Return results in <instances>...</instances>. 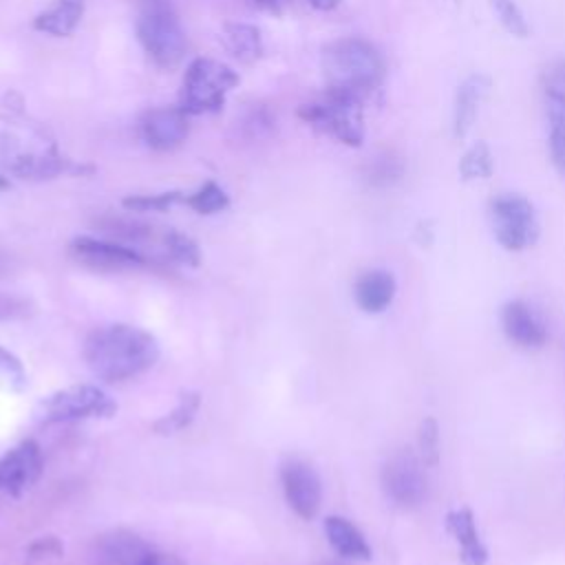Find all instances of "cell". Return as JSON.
Listing matches in <instances>:
<instances>
[{"instance_id":"cell-1","label":"cell","mask_w":565,"mask_h":565,"mask_svg":"<svg viewBox=\"0 0 565 565\" xmlns=\"http://www.w3.org/2000/svg\"><path fill=\"white\" fill-rule=\"evenodd\" d=\"M84 358L93 375L104 382H124L148 371L159 358V342L132 324H106L84 342Z\"/></svg>"},{"instance_id":"cell-2","label":"cell","mask_w":565,"mask_h":565,"mask_svg":"<svg viewBox=\"0 0 565 565\" xmlns=\"http://www.w3.org/2000/svg\"><path fill=\"white\" fill-rule=\"evenodd\" d=\"M329 88L364 97L384 77V57L362 38H340L324 49L322 57Z\"/></svg>"},{"instance_id":"cell-3","label":"cell","mask_w":565,"mask_h":565,"mask_svg":"<svg viewBox=\"0 0 565 565\" xmlns=\"http://www.w3.org/2000/svg\"><path fill=\"white\" fill-rule=\"evenodd\" d=\"M298 115L318 132H324L347 146H360L364 139L362 97L327 88V93L311 104L300 106Z\"/></svg>"},{"instance_id":"cell-4","label":"cell","mask_w":565,"mask_h":565,"mask_svg":"<svg viewBox=\"0 0 565 565\" xmlns=\"http://www.w3.org/2000/svg\"><path fill=\"white\" fill-rule=\"evenodd\" d=\"M238 84V75L214 60L196 57L190 62L183 75L179 108L185 115L216 113L225 104V95Z\"/></svg>"},{"instance_id":"cell-5","label":"cell","mask_w":565,"mask_h":565,"mask_svg":"<svg viewBox=\"0 0 565 565\" xmlns=\"http://www.w3.org/2000/svg\"><path fill=\"white\" fill-rule=\"evenodd\" d=\"M143 11L137 22L139 40L152 62L174 68L185 53V38L168 0H141Z\"/></svg>"},{"instance_id":"cell-6","label":"cell","mask_w":565,"mask_h":565,"mask_svg":"<svg viewBox=\"0 0 565 565\" xmlns=\"http://www.w3.org/2000/svg\"><path fill=\"white\" fill-rule=\"evenodd\" d=\"M494 238L508 252L527 249L539 236V221L532 203L521 194H499L490 201Z\"/></svg>"},{"instance_id":"cell-7","label":"cell","mask_w":565,"mask_h":565,"mask_svg":"<svg viewBox=\"0 0 565 565\" xmlns=\"http://www.w3.org/2000/svg\"><path fill=\"white\" fill-rule=\"evenodd\" d=\"M382 490L399 508H417L428 494L424 461L413 450H397L382 466Z\"/></svg>"},{"instance_id":"cell-8","label":"cell","mask_w":565,"mask_h":565,"mask_svg":"<svg viewBox=\"0 0 565 565\" xmlns=\"http://www.w3.org/2000/svg\"><path fill=\"white\" fill-rule=\"evenodd\" d=\"M117 404L93 384H77L62 388L44 399L42 404V422H68V419H86V417H110L115 415Z\"/></svg>"},{"instance_id":"cell-9","label":"cell","mask_w":565,"mask_h":565,"mask_svg":"<svg viewBox=\"0 0 565 565\" xmlns=\"http://www.w3.org/2000/svg\"><path fill=\"white\" fill-rule=\"evenodd\" d=\"M280 481H282V490L289 508L300 519H307V521L313 519L322 503V483L318 472L309 463L300 459H291L282 466Z\"/></svg>"},{"instance_id":"cell-10","label":"cell","mask_w":565,"mask_h":565,"mask_svg":"<svg viewBox=\"0 0 565 565\" xmlns=\"http://www.w3.org/2000/svg\"><path fill=\"white\" fill-rule=\"evenodd\" d=\"M71 256L82 265L99 271L132 269L146 263V256L132 247H126L115 241L90 238V236H77L71 243Z\"/></svg>"},{"instance_id":"cell-11","label":"cell","mask_w":565,"mask_h":565,"mask_svg":"<svg viewBox=\"0 0 565 565\" xmlns=\"http://www.w3.org/2000/svg\"><path fill=\"white\" fill-rule=\"evenodd\" d=\"M42 475V452L33 439L11 448L0 459V490L11 497H22Z\"/></svg>"},{"instance_id":"cell-12","label":"cell","mask_w":565,"mask_h":565,"mask_svg":"<svg viewBox=\"0 0 565 565\" xmlns=\"http://www.w3.org/2000/svg\"><path fill=\"white\" fill-rule=\"evenodd\" d=\"M501 327L505 338L521 349H541L547 340L545 324L523 300H510L503 305Z\"/></svg>"},{"instance_id":"cell-13","label":"cell","mask_w":565,"mask_h":565,"mask_svg":"<svg viewBox=\"0 0 565 565\" xmlns=\"http://www.w3.org/2000/svg\"><path fill=\"white\" fill-rule=\"evenodd\" d=\"M141 135L154 150H170L188 137L185 113L177 108H154L141 119Z\"/></svg>"},{"instance_id":"cell-14","label":"cell","mask_w":565,"mask_h":565,"mask_svg":"<svg viewBox=\"0 0 565 565\" xmlns=\"http://www.w3.org/2000/svg\"><path fill=\"white\" fill-rule=\"evenodd\" d=\"M446 530L459 547V561L463 565H486L488 550L479 536L475 514L470 508H457L446 514Z\"/></svg>"},{"instance_id":"cell-15","label":"cell","mask_w":565,"mask_h":565,"mask_svg":"<svg viewBox=\"0 0 565 565\" xmlns=\"http://www.w3.org/2000/svg\"><path fill=\"white\" fill-rule=\"evenodd\" d=\"M488 86L490 82L486 75H470L459 84L452 108V135L457 139H463L470 132Z\"/></svg>"},{"instance_id":"cell-16","label":"cell","mask_w":565,"mask_h":565,"mask_svg":"<svg viewBox=\"0 0 565 565\" xmlns=\"http://www.w3.org/2000/svg\"><path fill=\"white\" fill-rule=\"evenodd\" d=\"M353 296L362 311L380 313L395 298V278L386 269H369L355 280Z\"/></svg>"},{"instance_id":"cell-17","label":"cell","mask_w":565,"mask_h":565,"mask_svg":"<svg viewBox=\"0 0 565 565\" xmlns=\"http://www.w3.org/2000/svg\"><path fill=\"white\" fill-rule=\"evenodd\" d=\"M152 550L130 532H113L99 541L102 565H143Z\"/></svg>"},{"instance_id":"cell-18","label":"cell","mask_w":565,"mask_h":565,"mask_svg":"<svg viewBox=\"0 0 565 565\" xmlns=\"http://www.w3.org/2000/svg\"><path fill=\"white\" fill-rule=\"evenodd\" d=\"M324 534L329 539V545L344 558L353 561H369L371 547L364 539V534L344 516H327L324 521Z\"/></svg>"},{"instance_id":"cell-19","label":"cell","mask_w":565,"mask_h":565,"mask_svg":"<svg viewBox=\"0 0 565 565\" xmlns=\"http://www.w3.org/2000/svg\"><path fill=\"white\" fill-rule=\"evenodd\" d=\"M84 13V0H55L46 11L38 13L33 29L55 38L71 35Z\"/></svg>"},{"instance_id":"cell-20","label":"cell","mask_w":565,"mask_h":565,"mask_svg":"<svg viewBox=\"0 0 565 565\" xmlns=\"http://www.w3.org/2000/svg\"><path fill=\"white\" fill-rule=\"evenodd\" d=\"M223 40L232 55H236L241 62H254L263 53L260 31L252 24H227Z\"/></svg>"},{"instance_id":"cell-21","label":"cell","mask_w":565,"mask_h":565,"mask_svg":"<svg viewBox=\"0 0 565 565\" xmlns=\"http://www.w3.org/2000/svg\"><path fill=\"white\" fill-rule=\"evenodd\" d=\"M199 406H201L199 393H183L181 399H179V404H177L166 417L157 419V422L152 424V428H154L159 435H172V433L185 428V426L194 419Z\"/></svg>"},{"instance_id":"cell-22","label":"cell","mask_w":565,"mask_h":565,"mask_svg":"<svg viewBox=\"0 0 565 565\" xmlns=\"http://www.w3.org/2000/svg\"><path fill=\"white\" fill-rule=\"evenodd\" d=\"M494 170L492 152L483 141H477L466 150V154L459 161V174L463 181H477V179H488Z\"/></svg>"},{"instance_id":"cell-23","label":"cell","mask_w":565,"mask_h":565,"mask_svg":"<svg viewBox=\"0 0 565 565\" xmlns=\"http://www.w3.org/2000/svg\"><path fill=\"white\" fill-rule=\"evenodd\" d=\"M417 446H419V459L426 468H435L439 463L441 446H439V424L435 417H424L417 428Z\"/></svg>"},{"instance_id":"cell-24","label":"cell","mask_w":565,"mask_h":565,"mask_svg":"<svg viewBox=\"0 0 565 565\" xmlns=\"http://www.w3.org/2000/svg\"><path fill=\"white\" fill-rule=\"evenodd\" d=\"M185 203L199 212V214H214V212H221L227 207L230 199L227 194L214 183V181H207L203 183L194 194L185 196Z\"/></svg>"},{"instance_id":"cell-25","label":"cell","mask_w":565,"mask_h":565,"mask_svg":"<svg viewBox=\"0 0 565 565\" xmlns=\"http://www.w3.org/2000/svg\"><path fill=\"white\" fill-rule=\"evenodd\" d=\"M163 245H166L168 256L179 260V263H183V265H192L194 267L201 260L199 245L190 236H185V234H181L177 230L163 232Z\"/></svg>"},{"instance_id":"cell-26","label":"cell","mask_w":565,"mask_h":565,"mask_svg":"<svg viewBox=\"0 0 565 565\" xmlns=\"http://www.w3.org/2000/svg\"><path fill=\"white\" fill-rule=\"evenodd\" d=\"M490 7L499 22L505 26V31H510L512 35L525 38L530 33L527 20L514 0H490Z\"/></svg>"},{"instance_id":"cell-27","label":"cell","mask_w":565,"mask_h":565,"mask_svg":"<svg viewBox=\"0 0 565 565\" xmlns=\"http://www.w3.org/2000/svg\"><path fill=\"white\" fill-rule=\"evenodd\" d=\"M185 203V194L181 192H161V194H139L124 199V207L135 212H163L170 210L174 203Z\"/></svg>"},{"instance_id":"cell-28","label":"cell","mask_w":565,"mask_h":565,"mask_svg":"<svg viewBox=\"0 0 565 565\" xmlns=\"http://www.w3.org/2000/svg\"><path fill=\"white\" fill-rule=\"evenodd\" d=\"M24 382H26V373H24L20 360L0 347V386L20 391L24 386Z\"/></svg>"},{"instance_id":"cell-29","label":"cell","mask_w":565,"mask_h":565,"mask_svg":"<svg viewBox=\"0 0 565 565\" xmlns=\"http://www.w3.org/2000/svg\"><path fill=\"white\" fill-rule=\"evenodd\" d=\"M402 177V161L395 157H377L369 168V181L373 185H388Z\"/></svg>"},{"instance_id":"cell-30","label":"cell","mask_w":565,"mask_h":565,"mask_svg":"<svg viewBox=\"0 0 565 565\" xmlns=\"http://www.w3.org/2000/svg\"><path fill=\"white\" fill-rule=\"evenodd\" d=\"M545 110L550 128H565V93L545 88Z\"/></svg>"},{"instance_id":"cell-31","label":"cell","mask_w":565,"mask_h":565,"mask_svg":"<svg viewBox=\"0 0 565 565\" xmlns=\"http://www.w3.org/2000/svg\"><path fill=\"white\" fill-rule=\"evenodd\" d=\"M547 146L554 170L565 179V128H550Z\"/></svg>"},{"instance_id":"cell-32","label":"cell","mask_w":565,"mask_h":565,"mask_svg":"<svg viewBox=\"0 0 565 565\" xmlns=\"http://www.w3.org/2000/svg\"><path fill=\"white\" fill-rule=\"evenodd\" d=\"M545 88L565 93V60H556L545 68Z\"/></svg>"},{"instance_id":"cell-33","label":"cell","mask_w":565,"mask_h":565,"mask_svg":"<svg viewBox=\"0 0 565 565\" xmlns=\"http://www.w3.org/2000/svg\"><path fill=\"white\" fill-rule=\"evenodd\" d=\"M143 565H181V561L172 554H159V552H150L148 558L143 561Z\"/></svg>"},{"instance_id":"cell-34","label":"cell","mask_w":565,"mask_h":565,"mask_svg":"<svg viewBox=\"0 0 565 565\" xmlns=\"http://www.w3.org/2000/svg\"><path fill=\"white\" fill-rule=\"evenodd\" d=\"M256 7L265 9V11H274V13H280L282 7L289 2V0H252Z\"/></svg>"},{"instance_id":"cell-35","label":"cell","mask_w":565,"mask_h":565,"mask_svg":"<svg viewBox=\"0 0 565 565\" xmlns=\"http://www.w3.org/2000/svg\"><path fill=\"white\" fill-rule=\"evenodd\" d=\"M309 2H311V7H316L320 11H331L333 7H338L340 0H309Z\"/></svg>"},{"instance_id":"cell-36","label":"cell","mask_w":565,"mask_h":565,"mask_svg":"<svg viewBox=\"0 0 565 565\" xmlns=\"http://www.w3.org/2000/svg\"><path fill=\"white\" fill-rule=\"evenodd\" d=\"M4 188H9V181H7V177L0 174V190H4Z\"/></svg>"}]
</instances>
